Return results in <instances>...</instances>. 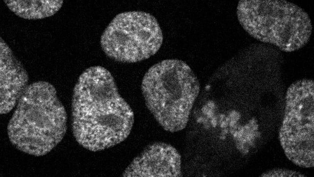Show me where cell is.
<instances>
[{"mask_svg":"<svg viewBox=\"0 0 314 177\" xmlns=\"http://www.w3.org/2000/svg\"><path fill=\"white\" fill-rule=\"evenodd\" d=\"M72 130L78 143L97 151L113 147L129 135L134 114L120 95L110 72L101 66L79 77L72 103Z\"/></svg>","mask_w":314,"mask_h":177,"instance_id":"obj_1","label":"cell"},{"mask_svg":"<svg viewBox=\"0 0 314 177\" xmlns=\"http://www.w3.org/2000/svg\"><path fill=\"white\" fill-rule=\"evenodd\" d=\"M67 130V114L52 85L40 81L29 85L8 123L10 142L18 149L36 156L51 151Z\"/></svg>","mask_w":314,"mask_h":177,"instance_id":"obj_2","label":"cell"},{"mask_svg":"<svg viewBox=\"0 0 314 177\" xmlns=\"http://www.w3.org/2000/svg\"><path fill=\"white\" fill-rule=\"evenodd\" d=\"M141 89L146 105L156 120L166 131L175 132L186 127L200 84L185 62L169 59L148 69Z\"/></svg>","mask_w":314,"mask_h":177,"instance_id":"obj_3","label":"cell"},{"mask_svg":"<svg viewBox=\"0 0 314 177\" xmlns=\"http://www.w3.org/2000/svg\"><path fill=\"white\" fill-rule=\"evenodd\" d=\"M236 15L241 27L251 36L285 52L302 48L312 33L308 14L287 0H241Z\"/></svg>","mask_w":314,"mask_h":177,"instance_id":"obj_4","label":"cell"},{"mask_svg":"<svg viewBox=\"0 0 314 177\" xmlns=\"http://www.w3.org/2000/svg\"><path fill=\"white\" fill-rule=\"evenodd\" d=\"M162 41V32L156 18L145 12L133 11L116 15L103 32L100 44L110 59L131 63L155 55Z\"/></svg>","mask_w":314,"mask_h":177,"instance_id":"obj_5","label":"cell"},{"mask_svg":"<svg viewBox=\"0 0 314 177\" xmlns=\"http://www.w3.org/2000/svg\"><path fill=\"white\" fill-rule=\"evenodd\" d=\"M279 139L286 156L304 168L314 165V83L303 79L288 88Z\"/></svg>","mask_w":314,"mask_h":177,"instance_id":"obj_6","label":"cell"},{"mask_svg":"<svg viewBox=\"0 0 314 177\" xmlns=\"http://www.w3.org/2000/svg\"><path fill=\"white\" fill-rule=\"evenodd\" d=\"M181 156L170 144L157 142L147 146L126 169L124 177H178L182 175Z\"/></svg>","mask_w":314,"mask_h":177,"instance_id":"obj_7","label":"cell"},{"mask_svg":"<svg viewBox=\"0 0 314 177\" xmlns=\"http://www.w3.org/2000/svg\"><path fill=\"white\" fill-rule=\"evenodd\" d=\"M28 75L5 41L0 38V113L10 112L27 88Z\"/></svg>","mask_w":314,"mask_h":177,"instance_id":"obj_8","label":"cell"},{"mask_svg":"<svg viewBox=\"0 0 314 177\" xmlns=\"http://www.w3.org/2000/svg\"><path fill=\"white\" fill-rule=\"evenodd\" d=\"M7 7L17 16L28 20H37L54 15L61 8V0H5Z\"/></svg>","mask_w":314,"mask_h":177,"instance_id":"obj_9","label":"cell"},{"mask_svg":"<svg viewBox=\"0 0 314 177\" xmlns=\"http://www.w3.org/2000/svg\"><path fill=\"white\" fill-rule=\"evenodd\" d=\"M261 176L263 177H305L303 174L299 172L285 169H274L270 170L263 173Z\"/></svg>","mask_w":314,"mask_h":177,"instance_id":"obj_10","label":"cell"}]
</instances>
